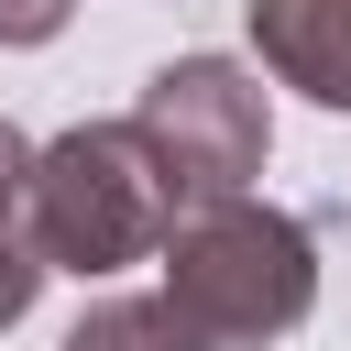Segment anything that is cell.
<instances>
[{"label": "cell", "instance_id": "1", "mask_svg": "<svg viewBox=\"0 0 351 351\" xmlns=\"http://www.w3.org/2000/svg\"><path fill=\"white\" fill-rule=\"evenodd\" d=\"M176 219H186V197L165 176V154L143 143V121H77V132H55L44 165H33V208H22L44 274L165 263Z\"/></svg>", "mask_w": 351, "mask_h": 351}, {"label": "cell", "instance_id": "2", "mask_svg": "<svg viewBox=\"0 0 351 351\" xmlns=\"http://www.w3.org/2000/svg\"><path fill=\"white\" fill-rule=\"evenodd\" d=\"M165 296L197 318L208 351H263V340L307 329V307H318V219H296L274 197L186 208L165 241Z\"/></svg>", "mask_w": 351, "mask_h": 351}, {"label": "cell", "instance_id": "3", "mask_svg": "<svg viewBox=\"0 0 351 351\" xmlns=\"http://www.w3.org/2000/svg\"><path fill=\"white\" fill-rule=\"evenodd\" d=\"M132 121H143V143L165 154V176H176V197H186V208L252 197L263 154H274L263 77H252V66H230V55H176V66H154V77H143V99H132Z\"/></svg>", "mask_w": 351, "mask_h": 351}, {"label": "cell", "instance_id": "4", "mask_svg": "<svg viewBox=\"0 0 351 351\" xmlns=\"http://www.w3.org/2000/svg\"><path fill=\"white\" fill-rule=\"evenodd\" d=\"M252 55L296 99L351 121V0H252Z\"/></svg>", "mask_w": 351, "mask_h": 351}, {"label": "cell", "instance_id": "5", "mask_svg": "<svg viewBox=\"0 0 351 351\" xmlns=\"http://www.w3.org/2000/svg\"><path fill=\"white\" fill-rule=\"evenodd\" d=\"M55 351H208V340H197V318L154 285V296H99Z\"/></svg>", "mask_w": 351, "mask_h": 351}, {"label": "cell", "instance_id": "6", "mask_svg": "<svg viewBox=\"0 0 351 351\" xmlns=\"http://www.w3.org/2000/svg\"><path fill=\"white\" fill-rule=\"evenodd\" d=\"M44 296V252H33V230H11L0 219V329H22V307Z\"/></svg>", "mask_w": 351, "mask_h": 351}, {"label": "cell", "instance_id": "7", "mask_svg": "<svg viewBox=\"0 0 351 351\" xmlns=\"http://www.w3.org/2000/svg\"><path fill=\"white\" fill-rule=\"evenodd\" d=\"M33 165H44V143L22 132V121H0V219L22 230V208H33Z\"/></svg>", "mask_w": 351, "mask_h": 351}, {"label": "cell", "instance_id": "8", "mask_svg": "<svg viewBox=\"0 0 351 351\" xmlns=\"http://www.w3.org/2000/svg\"><path fill=\"white\" fill-rule=\"evenodd\" d=\"M77 0H0V44H55Z\"/></svg>", "mask_w": 351, "mask_h": 351}]
</instances>
